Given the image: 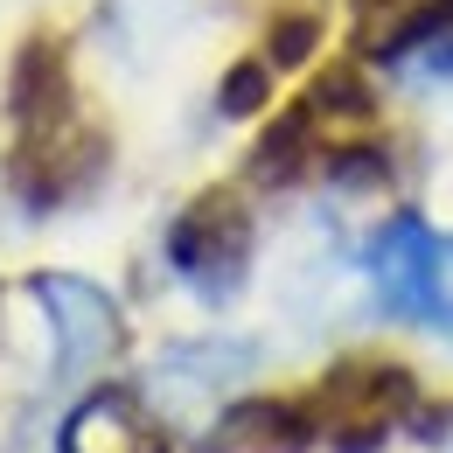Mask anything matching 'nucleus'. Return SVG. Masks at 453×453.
Returning a JSON list of instances; mask_svg holds the SVG:
<instances>
[{
  "label": "nucleus",
  "mask_w": 453,
  "mask_h": 453,
  "mask_svg": "<svg viewBox=\"0 0 453 453\" xmlns=\"http://www.w3.org/2000/svg\"><path fill=\"white\" fill-rule=\"evenodd\" d=\"M174 265H181V280L203 300H230L244 265H251V217H244V203L224 196V188L188 203V217L174 224Z\"/></svg>",
  "instance_id": "nucleus-1"
},
{
  "label": "nucleus",
  "mask_w": 453,
  "mask_h": 453,
  "mask_svg": "<svg viewBox=\"0 0 453 453\" xmlns=\"http://www.w3.org/2000/svg\"><path fill=\"white\" fill-rule=\"evenodd\" d=\"M35 300H42L50 328H57V370L63 377H91V370L119 349V307L91 280L42 273V280H35Z\"/></svg>",
  "instance_id": "nucleus-2"
},
{
  "label": "nucleus",
  "mask_w": 453,
  "mask_h": 453,
  "mask_svg": "<svg viewBox=\"0 0 453 453\" xmlns=\"http://www.w3.org/2000/svg\"><path fill=\"white\" fill-rule=\"evenodd\" d=\"M440 237L418 224V217H391L370 244V280L384 293L391 314H411V321H433L440 314Z\"/></svg>",
  "instance_id": "nucleus-3"
},
{
  "label": "nucleus",
  "mask_w": 453,
  "mask_h": 453,
  "mask_svg": "<svg viewBox=\"0 0 453 453\" xmlns=\"http://www.w3.org/2000/svg\"><path fill=\"white\" fill-rule=\"evenodd\" d=\"M404 404H411V377H404V370L349 363V370L328 377V391H321V418L335 426L349 447H363V440H377V433L391 426Z\"/></svg>",
  "instance_id": "nucleus-4"
},
{
  "label": "nucleus",
  "mask_w": 453,
  "mask_h": 453,
  "mask_svg": "<svg viewBox=\"0 0 453 453\" xmlns=\"http://www.w3.org/2000/svg\"><path fill=\"white\" fill-rule=\"evenodd\" d=\"M63 453H168V440L133 391H91L63 418Z\"/></svg>",
  "instance_id": "nucleus-5"
},
{
  "label": "nucleus",
  "mask_w": 453,
  "mask_h": 453,
  "mask_svg": "<svg viewBox=\"0 0 453 453\" xmlns=\"http://www.w3.org/2000/svg\"><path fill=\"white\" fill-rule=\"evenodd\" d=\"M440 28H453V0H363L356 50L363 57H404L411 42H433Z\"/></svg>",
  "instance_id": "nucleus-6"
},
{
  "label": "nucleus",
  "mask_w": 453,
  "mask_h": 453,
  "mask_svg": "<svg viewBox=\"0 0 453 453\" xmlns=\"http://www.w3.org/2000/svg\"><path fill=\"white\" fill-rule=\"evenodd\" d=\"M203 453H307V426H300V411L251 397V404H230L210 426Z\"/></svg>",
  "instance_id": "nucleus-7"
},
{
  "label": "nucleus",
  "mask_w": 453,
  "mask_h": 453,
  "mask_svg": "<svg viewBox=\"0 0 453 453\" xmlns=\"http://www.w3.org/2000/svg\"><path fill=\"white\" fill-rule=\"evenodd\" d=\"M251 105H265V70L258 63L230 70V84H224V112H251Z\"/></svg>",
  "instance_id": "nucleus-8"
},
{
  "label": "nucleus",
  "mask_w": 453,
  "mask_h": 453,
  "mask_svg": "<svg viewBox=\"0 0 453 453\" xmlns=\"http://www.w3.org/2000/svg\"><path fill=\"white\" fill-rule=\"evenodd\" d=\"M307 50H314V21L300 14V21H286V28H280V57L293 63V57H307Z\"/></svg>",
  "instance_id": "nucleus-9"
}]
</instances>
